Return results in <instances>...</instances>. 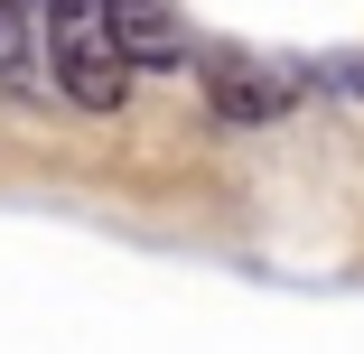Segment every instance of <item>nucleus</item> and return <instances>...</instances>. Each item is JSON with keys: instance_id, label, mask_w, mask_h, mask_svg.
I'll return each mask as SVG.
<instances>
[{"instance_id": "f257e3e1", "label": "nucleus", "mask_w": 364, "mask_h": 354, "mask_svg": "<svg viewBox=\"0 0 364 354\" xmlns=\"http://www.w3.org/2000/svg\"><path fill=\"white\" fill-rule=\"evenodd\" d=\"M38 10H47V65H56L65 103H75V112H122L131 65H122L103 10H94V0H38Z\"/></svg>"}, {"instance_id": "f03ea898", "label": "nucleus", "mask_w": 364, "mask_h": 354, "mask_svg": "<svg viewBox=\"0 0 364 354\" xmlns=\"http://www.w3.org/2000/svg\"><path fill=\"white\" fill-rule=\"evenodd\" d=\"M196 75H205V112L234 121V131H262V121H280L289 103H299V75H289V65H271V56H252V47H215V56H196Z\"/></svg>"}, {"instance_id": "7ed1b4c3", "label": "nucleus", "mask_w": 364, "mask_h": 354, "mask_svg": "<svg viewBox=\"0 0 364 354\" xmlns=\"http://www.w3.org/2000/svg\"><path fill=\"white\" fill-rule=\"evenodd\" d=\"M103 28L122 47V65H150V75H168V65H187V28L168 0H103Z\"/></svg>"}]
</instances>
